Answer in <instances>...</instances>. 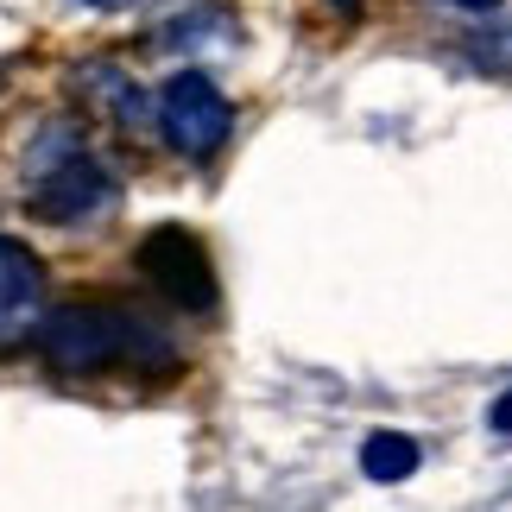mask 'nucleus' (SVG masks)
Wrapping results in <instances>:
<instances>
[{
  "label": "nucleus",
  "instance_id": "f03ea898",
  "mask_svg": "<svg viewBox=\"0 0 512 512\" xmlns=\"http://www.w3.org/2000/svg\"><path fill=\"white\" fill-rule=\"evenodd\" d=\"M32 215L38 222H95L102 209H114V177L89 159L83 146H70L57 159H38L32 165Z\"/></svg>",
  "mask_w": 512,
  "mask_h": 512
},
{
  "label": "nucleus",
  "instance_id": "39448f33",
  "mask_svg": "<svg viewBox=\"0 0 512 512\" xmlns=\"http://www.w3.org/2000/svg\"><path fill=\"white\" fill-rule=\"evenodd\" d=\"M146 272L171 291V298H196V304H209V291H215L203 247H196L190 234H177V228H159V234L146 241Z\"/></svg>",
  "mask_w": 512,
  "mask_h": 512
},
{
  "label": "nucleus",
  "instance_id": "1a4fd4ad",
  "mask_svg": "<svg viewBox=\"0 0 512 512\" xmlns=\"http://www.w3.org/2000/svg\"><path fill=\"white\" fill-rule=\"evenodd\" d=\"M456 7H500V0H456Z\"/></svg>",
  "mask_w": 512,
  "mask_h": 512
},
{
  "label": "nucleus",
  "instance_id": "7ed1b4c3",
  "mask_svg": "<svg viewBox=\"0 0 512 512\" xmlns=\"http://www.w3.org/2000/svg\"><path fill=\"white\" fill-rule=\"evenodd\" d=\"M159 133L184 152V159H209V152H222V140L234 133V108L203 70H177L159 89Z\"/></svg>",
  "mask_w": 512,
  "mask_h": 512
},
{
  "label": "nucleus",
  "instance_id": "6e6552de",
  "mask_svg": "<svg viewBox=\"0 0 512 512\" xmlns=\"http://www.w3.org/2000/svg\"><path fill=\"white\" fill-rule=\"evenodd\" d=\"M83 7H95V13H127V7H140V0H83Z\"/></svg>",
  "mask_w": 512,
  "mask_h": 512
},
{
  "label": "nucleus",
  "instance_id": "f257e3e1",
  "mask_svg": "<svg viewBox=\"0 0 512 512\" xmlns=\"http://www.w3.org/2000/svg\"><path fill=\"white\" fill-rule=\"evenodd\" d=\"M45 354L64 373H108V367H171L177 354L165 348L159 329H146L127 310L108 304H70L45 323Z\"/></svg>",
  "mask_w": 512,
  "mask_h": 512
},
{
  "label": "nucleus",
  "instance_id": "20e7f679",
  "mask_svg": "<svg viewBox=\"0 0 512 512\" xmlns=\"http://www.w3.org/2000/svg\"><path fill=\"white\" fill-rule=\"evenodd\" d=\"M45 317V260L26 241H0V348L26 342Z\"/></svg>",
  "mask_w": 512,
  "mask_h": 512
},
{
  "label": "nucleus",
  "instance_id": "423d86ee",
  "mask_svg": "<svg viewBox=\"0 0 512 512\" xmlns=\"http://www.w3.org/2000/svg\"><path fill=\"white\" fill-rule=\"evenodd\" d=\"M361 475L367 481H411L418 475V443L405 437V430H373V437L361 443Z\"/></svg>",
  "mask_w": 512,
  "mask_h": 512
},
{
  "label": "nucleus",
  "instance_id": "0eeeda50",
  "mask_svg": "<svg viewBox=\"0 0 512 512\" xmlns=\"http://www.w3.org/2000/svg\"><path fill=\"white\" fill-rule=\"evenodd\" d=\"M487 424H494L500 437H512V392H500V399H494V411H487Z\"/></svg>",
  "mask_w": 512,
  "mask_h": 512
}]
</instances>
